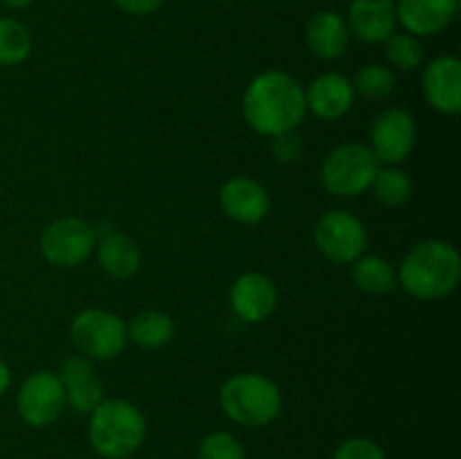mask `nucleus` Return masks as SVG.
<instances>
[{
	"label": "nucleus",
	"instance_id": "1",
	"mask_svg": "<svg viewBox=\"0 0 461 459\" xmlns=\"http://www.w3.org/2000/svg\"><path fill=\"white\" fill-rule=\"evenodd\" d=\"M304 88L293 75L266 70L248 84L243 94V117L255 133L277 138L304 122Z\"/></svg>",
	"mask_w": 461,
	"mask_h": 459
},
{
	"label": "nucleus",
	"instance_id": "2",
	"mask_svg": "<svg viewBox=\"0 0 461 459\" xmlns=\"http://www.w3.org/2000/svg\"><path fill=\"white\" fill-rule=\"evenodd\" d=\"M396 282L414 300H444L461 282L459 250L441 238L417 243L401 261Z\"/></svg>",
	"mask_w": 461,
	"mask_h": 459
},
{
	"label": "nucleus",
	"instance_id": "3",
	"mask_svg": "<svg viewBox=\"0 0 461 459\" xmlns=\"http://www.w3.org/2000/svg\"><path fill=\"white\" fill-rule=\"evenodd\" d=\"M88 439L104 459H129L147 439L142 410L126 399H104L88 414Z\"/></svg>",
	"mask_w": 461,
	"mask_h": 459
},
{
	"label": "nucleus",
	"instance_id": "4",
	"mask_svg": "<svg viewBox=\"0 0 461 459\" xmlns=\"http://www.w3.org/2000/svg\"><path fill=\"white\" fill-rule=\"evenodd\" d=\"M221 410L234 423L266 428L282 412V390L273 378L257 372L234 374L219 390Z\"/></svg>",
	"mask_w": 461,
	"mask_h": 459
},
{
	"label": "nucleus",
	"instance_id": "5",
	"mask_svg": "<svg viewBox=\"0 0 461 459\" xmlns=\"http://www.w3.org/2000/svg\"><path fill=\"white\" fill-rule=\"evenodd\" d=\"M378 169L381 162L369 144L345 142L327 153L320 169V180L333 196L351 198L369 192Z\"/></svg>",
	"mask_w": 461,
	"mask_h": 459
},
{
	"label": "nucleus",
	"instance_id": "6",
	"mask_svg": "<svg viewBox=\"0 0 461 459\" xmlns=\"http://www.w3.org/2000/svg\"><path fill=\"white\" fill-rule=\"evenodd\" d=\"M77 351L90 360H113L129 345L126 322L106 309H84L70 324Z\"/></svg>",
	"mask_w": 461,
	"mask_h": 459
},
{
	"label": "nucleus",
	"instance_id": "7",
	"mask_svg": "<svg viewBox=\"0 0 461 459\" xmlns=\"http://www.w3.org/2000/svg\"><path fill=\"white\" fill-rule=\"evenodd\" d=\"M315 248L324 259L336 266H351L369 246L363 220L347 210H329L313 228Z\"/></svg>",
	"mask_w": 461,
	"mask_h": 459
},
{
	"label": "nucleus",
	"instance_id": "8",
	"mask_svg": "<svg viewBox=\"0 0 461 459\" xmlns=\"http://www.w3.org/2000/svg\"><path fill=\"white\" fill-rule=\"evenodd\" d=\"M97 228L79 216H61L41 232L39 248L43 259L54 268H77L97 246Z\"/></svg>",
	"mask_w": 461,
	"mask_h": 459
},
{
	"label": "nucleus",
	"instance_id": "9",
	"mask_svg": "<svg viewBox=\"0 0 461 459\" xmlns=\"http://www.w3.org/2000/svg\"><path fill=\"white\" fill-rule=\"evenodd\" d=\"M16 408L23 421L32 428H48L66 410V390L54 372L30 374L16 394Z\"/></svg>",
	"mask_w": 461,
	"mask_h": 459
},
{
	"label": "nucleus",
	"instance_id": "10",
	"mask_svg": "<svg viewBox=\"0 0 461 459\" xmlns=\"http://www.w3.org/2000/svg\"><path fill=\"white\" fill-rule=\"evenodd\" d=\"M417 144V122L403 108H385L369 129V148L381 165H401Z\"/></svg>",
	"mask_w": 461,
	"mask_h": 459
},
{
	"label": "nucleus",
	"instance_id": "11",
	"mask_svg": "<svg viewBox=\"0 0 461 459\" xmlns=\"http://www.w3.org/2000/svg\"><path fill=\"white\" fill-rule=\"evenodd\" d=\"M279 302L277 286L264 273H243L230 288V306L234 315L248 324H259L275 313Z\"/></svg>",
	"mask_w": 461,
	"mask_h": 459
},
{
	"label": "nucleus",
	"instance_id": "12",
	"mask_svg": "<svg viewBox=\"0 0 461 459\" xmlns=\"http://www.w3.org/2000/svg\"><path fill=\"white\" fill-rule=\"evenodd\" d=\"M426 102L441 115H457L461 111V61L453 54L435 57L421 76Z\"/></svg>",
	"mask_w": 461,
	"mask_h": 459
},
{
	"label": "nucleus",
	"instance_id": "13",
	"mask_svg": "<svg viewBox=\"0 0 461 459\" xmlns=\"http://www.w3.org/2000/svg\"><path fill=\"white\" fill-rule=\"evenodd\" d=\"M219 205L228 219L243 225H255L268 216L270 196L259 180L250 176H234L221 187Z\"/></svg>",
	"mask_w": 461,
	"mask_h": 459
},
{
	"label": "nucleus",
	"instance_id": "14",
	"mask_svg": "<svg viewBox=\"0 0 461 459\" xmlns=\"http://www.w3.org/2000/svg\"><path fill=\"white\" fill-rule=\"evenodd\" d=\"M354 99L356 93L351 79L340 72H324L315 76L304 90L306 111L324 122H336L345 117L354 106Z\"/></svg>",
	"mask_w": 461,
	"mask_h": 459
},
{
	"label": "nucleus",
	"instance_id": "15",
	"mask_svg": "<svg viewBox=\"0 0 461 459\" xmlns=\"http://www.w3.org/2000/svg\"><path fill=\"white\" fill-rule=\"evenodd\" d=\"M459 0H399L396 22L412 36H435L457 16Z\"/></svg>",
	"mask_w": 461,
	"mask_h": 459
},
{
	"label": "nucleus",
	"instance_id": "16",
	"mask_svg": "<svg viewBox=\"0 0 461 459\" xmlns=\"http://www.w3.org/2000/svg\"><path fill=\"white\" fill-rule=\"evenodd\" d=\"M394 0H351L347 27L363 43H385L396 30Z\"/></svg>",
	"mask_w": 461,
	"mask_h": 459
},
{
	"label": "nucleus",
	"instance_id": "17",
	"mask_svg": "<svg viewBox=\"0 0 461 459\" xmlns=\"http://www.w3.org/2000/svg\"><path fill=\"white\" fill-rule=\"evenodd\" d=\"M351 32L347 21L336 12H318L306 25V45L322 61H336L347 52Z\"/></svg>",
	"mask_w": 461,
	"mask_h": 459
},
{
	"label": "nucleus",
	"instance_id": "18",
	"mask_svg": "<svg viewBox=\"0 0 461 459\" xmlns=\"http://www.w3.org/2000/svg\"><path fill=\"white\" fill-rule=\"evenodd\" d=\"M95 252H97V261L104 273L117 282L131 279L142 266V252L138 243L122 232L102 234V238H97Z\"/></svg>",
	"mask_w": 461,
	"mask_h": 459
},
{
	"label": "nucleus",
	"instance_id": "19",
	"mask_svg": "<svg viewBox=\"0 0 461 459\" xmlns=\"http://www.w3.org/2000/svg\"><path fill=\"white\" fill-rule=\"evenodd\" d=\"M351 279L367 295H385L399 284L394 264L381 255H360L351 264Z\"/></svg>",
	"mask_w": 461,
	"mask_h": 459
},
{
	"label": "nucleus",
	"instance_id": "20",
	"mask_svg": "<svg viewBox=\"0 0 461 459\" xmlns=\"http://www.w3.org/2000/svg\"><path fill=\"white\" fill-rule=\"evenodd\" d=\"M129 342H135L142 349H162L174 338V320L165 310H142L126 324Z\"/></svg>",
	"mask_w": 461,
	"mask_h": 459
},
{
	"label": "nucleus",
	"instance_id": "21",
	"mask_svg": "<svg viewBox=\"0 0 461 459\" xmlns=\"http://www.w3.org/2000/svg\"><path fill=\"white\" fill-rule=\"evenodd\" d=\"M374 196L387 207H399L412 198L414 183L408 171L401 169L399 165H381L372 187Z\"/></svg>",
	"mask_w": 461,
	"mask_h": 459
},
{
	"label": "nucleus",
	"instance_id": "22",
	"mask_svg": "<svg viewBox=\"0 0 461 459\" xmlns=\"http://www.w3.org/2000/svg\"><path fill=\"white\" fill-rule=\"evenodd\" d=\"M32 52V34L21 21L0 16V68H12L25 61Z\"/></svg>",
	"mask_w": 461,
	"mask_h": 459
},
{
	"label": "nucleus",
	"instance_id": "23",
	"mask_svg": "<svg viewBox=\"0 0 461 459\" xmlns=\"http://www.w3.org/2000/svg\"><path fill=\"white\" fill-rule=\"evenodd\" d=\"M351 86H354V93L363 94L365 99H374V102L385 99L394 90V72L383 63H369L356 72Z\"/></svg>",
	"mask_w": 461,
	"mask_h": 459
},
{
	"label": "nucleus",
	"instance_id": "24",
	"mask_svg": "<svg viewBox=\"0 0 461 459\" xmlns=\"http://www.w3.org/2000/svg\"><path fill=\"white\" fill-rule=\"evenodd\" d=\"M385 58L390 63V68L401 72H412L417 68H421L423 63V45L419 43L417 36L408 34H392L385 40Z\"/></svg>",
	"mask_w": 461,
	"mask_h": 459
},
{
	"label": "nucleus",
	"instance_id": "25",
	"mask_svg": "<svg viewBox=\"0 0 461 459\" xmlns=\"http://www.w3.org/2000/svg\"><path fill=\"white\" fill-rule=\"evenodd\" d=\"M63 390H66V408H70L77 414H86V417L106 399L104 396V385L97 376L72 382V385H66Z\"/></svg>",
	"mask_w": 461,
	"mask_h": 459
},
{
	"label": "nucleus",
	"instance_id": "26",
	"mask_svg": "<svg viewBox=\"0 0 461 459\" xmlns=\"http://www.w3.org/2000/svg\"><path fill=\"white\" fill-rule=\"evenodd\" d=\"M198 459H246V448L225 430L210 432L198 446Z\"/></svg>",
	"mask_w": 461,
	"mask_h": 459
},
{
	"label": "nucleus",
	"instance_id": "27",
	"mask_svg": "<svg viewBox=\"0 0 461 459\" xmlns=\"http://www.w3.org/2000/svg\"><path fill=\"white\" fill-rule=\"evenodd\" d=\"M333 459H387V454L369 436H351L338 446Z\"/></svg>",
	"mask_w": 461,
	"mask_h": 459
},
{
	"label": "nucleus",
	"instance_id": "28",
	"mask_svg": "<svg viewBox=\"0 0 461 459\" xmlns=\"http://www.w3.org/2000/svg\"><path fill=\"white\" fill-rule=\"evenodd\" d=\"M57 376H59V381L63 382V387L72 385V382L86 381V378L95 376L93 360L86 358V356H81V354L70 356V358H66L61 363V367H59Z\"/></svg>",
	"mask_w": 461,
	"mask_h": 459
},
{
	"label": "nucleus",
	"instance_id": "29",
	"mask_svg": "<svg viewBox=\"0 0 461 459\" xmlns=\"http://www.w3.org/2000/svg\"><path fill=\"white\" fill-rule=\"evenodd\" d=\"M273 153L279 162H295L302 156V140L297 138L295 130L282 133L273 138Z\"/></svg>",
	"mask_w": 461,
	"mask_h": 459
},
{
	"label": "nucleus",
	"instance_id": "30",
	"mask_svg": "<svg viewBox=\"0 0 461 459\" xmlns=\"http://www.w3.org/2000/svg\"><path fill=\"white\" fill-rule=\"evenodd\" d=\"M122 12L133 14V16H147V14L158 12L165 0H113Z\"/></svg>",
	"mask_w": 461,
	"mask_h": 459
},
{
	"label": "nucleus",
	"instance_id": "31",
	"mask_svg": "<svg viewBox=\"0 0 461 459\" xmlns=\"http://www.w3.org/2000/svg\"><path fill=\"white\" fill-rule=\"evenodd\" d=\"M9 385H12V369L5 360H0V396L9 390Z\"/></svg>",
	"mask_w": 461,
	"mask_h": 459
},
{
	"label": "nucleus",
	"instance_id": "32",
	"mask_svg": "<svg viewBox=\"0 0 461 459\" xmlns=\"http://www.w3.org/2000/svg\"><path fill=\"white\" fill-rule=\"evenodd\" d=\"M0 3H3L7 9H25L30 7L32 0H0Z\"/></svg>",
	"mask_w": 461,
	"mask_h": 459
},
{
	"label": "nucleus",
	"instance_id": "33",
	"mask_svg": "<svg viewBox=\"0 0 461 459\" xmlns=\"http://www.w3.org/2000/svg\"><path fill=\"white\" fill-rule=\"evenodd\" d=\"M219 3H228V0H219Z\"/></svg>",
	"mask_w": 461,
	"mask_h": 459
}]
</instances>
